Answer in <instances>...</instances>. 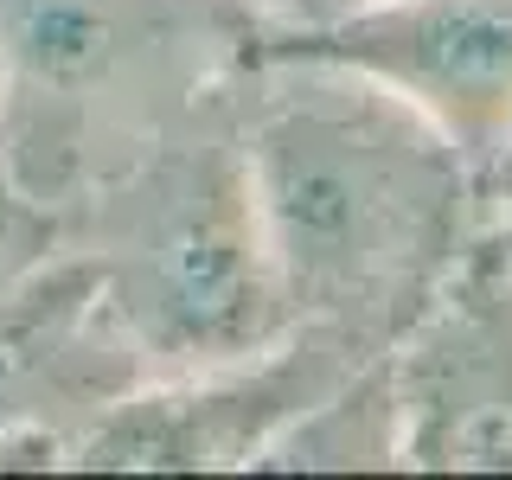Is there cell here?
<instances>
[{"mask_svg": "<svg viewBox=\"0 0 512 480\" xmlns=\"http://www.w3.org/2000/svg\"><path fill=\"white\" fill-rule=\"evenodd\" d=\"M500 231H506V244H512V224H500Z\"/></svg>", "mask_w": 512, "mask_h": 480, "instance_id": "obj_9", "label": "cell"}, {"mask_svg": "<svg viewBox=\"0 0 512 480\" xmlns=\"http://www.w3.org/2000/svg\"><path fill=\"white\" fill-rule=\"evenodd\" d=\"M372 346L333 327H288L256 359L212 365L180 378H141L96 404L84 429H71L64 468L109 474H192V468H250L308 404L359 372Z\"/></svg>", "mask_w": 512, "mask_h": 480, "instance_id": "obj_4", "label": "cell"}, {"mask_svg": "<svg viewBox=\"0 0 512 480\" xmlns=\"http://www.w3.org/2000/svg\"><path fill=\"white\" fill-rule=\"evenodd\" d=\"M231 116L295 327L384 352L487 231L468 154L391 84L301 52H250Z\"/></svg>", "mask_w": 512, "mask_h": 480, "instance_id": "obj_1", "label": "cell"}, {"mask_svg": "<svg viewBox=\"0 0 512 480\" xmlns=\"http://www.w3.org/2000/svg\"><path fill=\"white\" fill-rule=\"evenodd\" d=\"M84 205H96L84 250L96 301L141 378L256 359L295 327L237 148L231 77Z\"/></svg>", "mask_w": 512, "mask_h": 480, "instance_id": "obj_3", "label": "cell"}, {"mask_svg": "<svg viewBox=\"0 0 512 480\" xmlns=\"http://www.w3.org/2000/svg\"><path fill=\"white\" fill-rule=\"evenodd\" d=\"M250 52L333 58L410 96L480 167L512 135V0H372L327 26L256 32Z\"/></svg>", "mask_w": 512, "mask_h": 480, "instance_id": "obj_6", "label": "cell"}, {"mask_svg": "<svg viewBox=\"0 0 512 480\" xmlns=\"http://www.w3.org/2000/svg\"><path fill=\"white\" fill-rule=\"evenodd\" d=\"M397 468L512 474V244L480 231L384 346Z\"/></svg>", "mask_w": 512, "mask_h": 480, "instance_id": "obj_5", "label": "cell"}, {"mask_svg": "<svg viewBox=\"0 0 512 480\" xmlns=\"http://www.w3.org/2000/svg\"><path fill=\"white\" fill-rule=\"evenodd\" d=\"M372 0H250L256 32H301V26H327L340 13H359Z\"/></svg>", "mask_w": 512, "mask_h": 480, "instance_id": "obj_7", "label": "cell"}, {"mask_svg": "<svg viewBox=\"0 0 512 480\" xmlns=\"http://www.w3.org/2000/svg\"><path fill=\"white\" fill-rule=\"evenodd\" d=\"M0 192H7V186H0Z\"/></svg>", "mask_w": 512, "mask_h": 480, "instance_id": "obj_10", "label": "cell"}, {"mask_svg": "<svg viewBox=\"0 0 512 480\" xmlns=\"http://www.w3.org/2000/svg\"><path fill=\"white\" fill-rule=\"evenodd\" d=\"M250 0H0V186L58 212L122 180L250 58Z\"/></svg>", "mask_w": 512, "mask_h": 480, "instance_id": "obj_2", "label": "cell"}, {"mask_svg": "<svg viewBox=\"0 0 512 480\" xmlns=\"http://www.w3.org/2000/svg\"><path fill=\"white\" fill-rule=\"evenodd\" d=\"M474 205H480V224H487V231L512 224V135L474 167Z\"/></svg>", "mask_w": 512, "mask_h": 480, "instance_id": "obj_8", "label": "cell"}]
</instances>
